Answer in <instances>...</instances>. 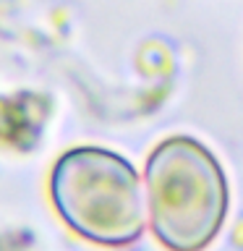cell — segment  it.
I'll return each mask as SVG.
<instances>
[{
    "label": "cell",
    "mask_w": 243,
    "mask_h": 251,
    "mask_svg": "<svg viewBox=\"0 0 243 251\" xmlns=\"http://www.w3.org/2000/svg\"><path fill=\"white\" fill-rule=\"evenodd\" d=\"M146 209L154 238L168 251H204L230 207L219 160L191 136L160 141L146 160Z\"/></svg>",
    "instance_id": "cell-1"
},
{
    "label": "cell",
    "mask_w": 243,
    "mask_h": 251,
    "mask_svg": "<svg viewBox=\"0 0 243 251\" xmlns=\"http://www.w3.org/2000/svg\"><path fill=\"white\" fill-rule=\"evenodd\" d=\"M55 212L76 235L123 249L144 235V191L136 168L105 147H73L50 173Z\"/></svg>",
    "instance_id": "cell-2"
}]
</instances>
